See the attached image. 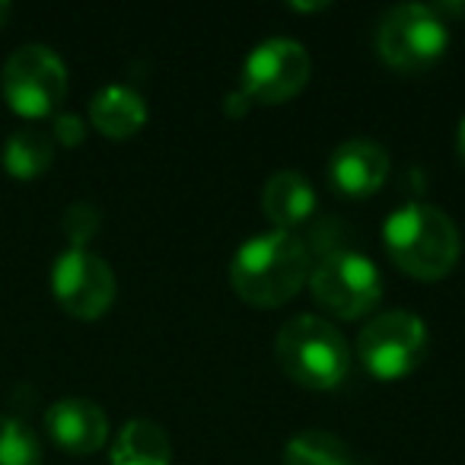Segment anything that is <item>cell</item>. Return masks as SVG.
Segmentation results:
<instances>
[{
    "instance_id": "9",
    "label": "cell",
    "mask_w": 465,
    "mask_h": 465,
    "mask_svg": "<svg viewBox=\"0 0 465 465\" xmlns=\"http://www.w3.org/2000/svg\"><path fill=\"white\" fill-rule=\"evenodd\" d=\"M54 300L77 319H99L115 303V272L90 249H67L52 268Z\"/></svg>"
},
{
    "instance_id": "14",
    "label": "cell",
    "mask_w": 465,
    "mask_h": 465,
    "mask_svg": "<svg viewBox=\"0 0 465 465\" xmlns=\"http://www.w3.org/2000/svg\"><path fill=\"white\" fill-rule=\"evenodd\" d=\"M112 465H173V443L153 420H128L112 443Z\"/></svg>"
},
{
    "instance_id": "4",
    "label": "cell",
    "mask_w": 465,
    "mask_h": 465,
    "mask_svg": "<svg viewBox=\"0 0 465 465\" xmlns=\"http://www.w3.org/2000/svg\"><path fill=\"white\" fill-rule=\"evenodd\" d=\"M310 291L319 306L341 319H361L382 300V274L354 249H331L312 265Z\"/></svg>"
},
{
    "instance_id": "15",
    "label": "cell",
    "mask_w": 465,
    "mask_h": 465,
    "mask_svg": "<svg viewBox=\"0 0 465 465\" xmlns=\"http://www.w3.org/2000/svg\"><path fill=\"white\" fill-rule=\"evenodd\" d=\"M54 160V137L42 128H20L4 143V169L14 179L33 182L52 166Z\"/></svg>"
},
{
    "instance_id": "2",
    "label": "cell",
    "mask_w": 465,
    "mask_h": 465,
    "mask_svg": "<svg viewBox=\"0 0 465 465\" xmlns=\"http://www.w3.org/2000/svg\"><path fill=\"white\" fill-rule=\"evenodd\" d=\"M382 242L392 262L418 281H437L459 262V230L450 213L433 204H401L382 223Z\"/></svg>"
},
{
    "instance_id": "3",
    "label": "cell",
    "mask_w": 465,
    "mask_h": 465,
    "mask_svg": "<svg viewBox=\"0 0 465 465\" xmlns=\"http://www.w3.org/2000/svg\"><path fill=\"white\" fill-rule=\"evenodd\" d=\"M278 363L293 382L306 389H335L351 370L344 335L322 316H293L281 325L274 344Z\"/></svg>"
},
{
    "instance_id": "10",
    "label": "cell",
    "mask_w": 465,
    "mask_h": 465,
    "mask_svg": "<svg viewBox=\"0 0 465 465\" xmlns=\"http://www.w3.org/2000/svg\"><path fill=\"white\" fill-rule=\"evenodd\" d=\"M389 166L392 160L382 143L370 141V137H351V141L338 143L331 153L329 179L335 192L348 194V198H367L389 179Z\"/></svg>"
},
{
    "instance_id": "18",
    "label": "cell",
    "mask_w": 465,
    "mask_h": 465,
    "mask_svg": "<svg viewBox=\"0 0 465 465\" xmlns=\"http://www.w3.org/2000/svg\"><path fill=\"white\" fill-rule=\"evenodd\" d=\"M99 226H103V213H99V207L90 204V201H77V204L67 207L64 217H61V230H64V236L71 240V249H86V242L96 236Z\"/></svg>"
},
{
    "instance_id": "12",
    "label": "cell",
    "mask_w": 465,
    "mask_h": 465,
    "mask_svg": "<svg viewBox=\"0 0 465 465\" xmlns=\"http://www.w3.org/2000/svg\"><path fill=\"white\" fill-rule=\"evenodd\" d=\"M262 211L274 230H297L316 213V188L297 169H281L262 188Z\"/></svg>"
},
{
    "instance_id": "17",
    "label": "cell",
    "mask_w": 465,
    "mask_h": 465,
    "mask_svg": "<svg viewBox=\"0 0 465 465\" xmlns=\"http://www.w3.org/2000/svg\"><path fill=\"white\" fill-rule=\"evenodd\" d=\"M0 465H42L39 437L14 414H0Z\"/></svg>"
},
{
    "instance_id": "1",
    "label": "cell",
    "mask_w": 465,
    "mask_h": 465,
    "mask_svg": "<svg viewBox=\"0 0 465 465\" xmlns=\"http://www.w3.org/2000/svg\"><path fill=\"white\" fill-rule=\"evenodd\" d=\"M310 246L297 232L272 230L246 240L230 262V284L249 306L274 310L310 281Z\"/></svg>"
},
{
    "instance_id": "20",
    "label": "cell",
    "mask_w": 465,
    "mask_h": 465,
    "mask_svg": "<svg viewBox=\"0 0 465 465\" xmlns=\"http://www.w3.org/2000/svg\"><path fill=\"white\" fill-rule=\"evenodd\" d=\"M249 105H252V99H249V93H246V90H232L230 96H226V105H223V109H226V115L236 118V115H246Z\"/></svg>"
},
{
    "instance_id": "19",
    "label": "cell",
    "mask_w": 465,
    "mask_h": 465,
    "mask_svg": "<svg viewBox=\"0 0 465 465\" xmlns=\"http://www.w3.org/2000/svg\"><path fill=\"white\" fill-rule=\"evenodd\" d=\"M52 137L61 147H80L86 137V122L80 115H71V112H61V115H54Z\"/></svg>"
},
{
    "instance_id": "13",
    "label": "cell",
    "mask_w": 465,
    "mask_h": 465,
    "mask_svg": "<svg viewBox=\"0 0 465 465\" xmlns=\"http://www.w3.org/2000/svg\"><path fill=\"white\" fill-rule=\"evenodd\" d=\"M90 122L105 137H131L147 122V103L137 90L124 84H109L93 96Z\"/></svg>"
},
{
    "instance_id": "8",
    "label": "cell",
    "mask_w": 465,
    "mask_h": 465,
    "mask_svg": "<svg viewBox=\"0 0 465 465\" xmlns=\"http://www.w3.org/2000/svg\"><path fill=\"white\" fill-rule=\"evenodd\" d=\"M310 71L312 58L303 42L291 35H274L249 52L242 64V90L255 103H284L303 90Z\"/></svg>"
},
{
    "instance_id": "11",
    "label": "cell",
    "mask_w": 465,
    "mask_h": 465,
    "mask_svg": "<svg viewBox=\"0 0 465 465\" xmlns=\"http://www.w3.org/2000/svg\"><path fill=\"white\" fill-rule=\"evenodd\" d=\"M45 430L64 452L90 456L109 440V418L90 399H61L45 411Z\"/></svg>"
},
{
    "instance_id": "22",
    "label": "cell",
    "mask_w": 465,
    "mask_h": 465,
    "mask_svg": "<svg viewBox=\"0 0 465 465\" xmlns=\"http://www.w3.org/2000/svg\"><path fill=\"white\" fill-rule=\"evenodd\" d=\"M10 14H14V7H10L7 0H0V29L7 26V20H10Z\"/></svg>"
},
{
    "instance_id": "7",
    "label": "cell",
    "mask_w": 465,
    "mask_h": 465,
    "mask_svg": "<svg viewBox=\"0 0 465 465\" xmlns=\"http://www.w3.org/2000/svg\"><path fill=\"white\" fill-rule=\"evenodd\" d=\"M4 96L23 118L52 115L67 96V67L48 45H23L4 64Z\"/></svg>"
},
{
    "instance_id": "5",
    "label": "cell",
    "mask_w": 465,
    "mask_h": 465,
    "mask_svg": "<svg viewBox=\"0 0 465 465\" xmlns=\"http://www.w3.org/2000/svg\"><path fill=\"white\" fill-rule=\"evenodd\" d=\"M450 45V26L430 4H399L380 20L376 48L395 71H424Z\"/></svg>"
},
{
    "instance_id": "16",
    "label": "cell",
    "mask_w": 465,
    "mask_h": 465,
    "mask_svg": "<svg viewBox=\"0 0 465 465\" xmlns=\"http://www.w3.org/2000/svg\"><path fill=\"white\" fill-rule=\"evenodd\" d=\"M284 465H357L344 440L329 430H303L287 440Z\"/></svg>"
},
{
    "instance_id": "6",
    "label": "cell",
    "mask_w": 465,
    "mask_h": 465,
    "mask_svg": "<svg viewBox=\"0 0 465 465\" xmlns=\"http://www.w3.org/2000/svg\"><path fill=\"white\" fill-rule=\"evenodd\" d=\"M427 354V325L408 310L380 312L357 335V357L376 380H401Z\"/></svg>"
},
{
    "instance_id": "21",
    "label": "cell",
    "mask_w": 465,
    "mask_h": 465,
    "mask_svg": "<svg viewBox=\"0 0 465 465\" xmlns=\"http://www.w3.org/2000/svg\"><path fill=\"white\" fill-rule=\"evenodd\" d=\"M456 150H459V160L465 166V118L459 122V137H456Z\"/></svg>"
},
{
    "instance_id": "23",
    "label": "cell",
    "mask_w": 465,
    "mask_h": 465,
    "mask_svg": "<svg viewBox=\"0 0 465 465\" xmlns=\"http://www.w3.org/2000/svg\"><path fill=\"white\" fill-rule=\"evenodd\" d=\"M293 10H319V7H325V4H291Z\"/></svg>"
}]
</instances>
